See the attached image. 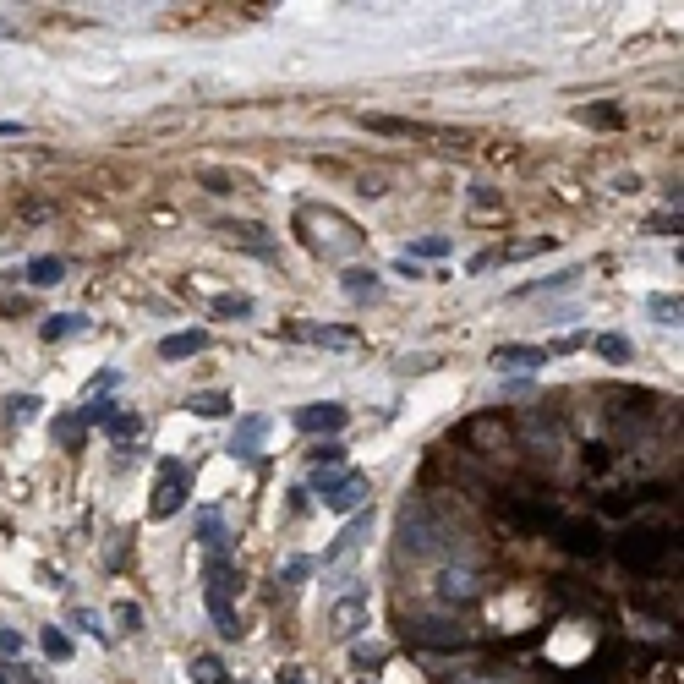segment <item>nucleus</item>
Returning <instances> with one entry per match:
<instances>
[{
  "mask_svg": "<svg viewBox=\"0 0 684 684\" xmlns=\"http://www.w3.org/2000/svg\"><path fill=\"white\" fill-rule=\"evenodd\" d=\"M455 548V531L433 515V504H405L400 509V553L405 559H444Z\"/></svg>",
  "mask_w": 684,
  "mask_h": 684,
  "instance_id": "nucleus-1",
  "label": "nucleus"
},
{
  "mask_svg": "<svg viewBox=\"0 0 684 684\" xmlns=\"http://www.w3.org/2000/svg\"><path fill=\"white\" fill-rule=\"evenodd\" d=\"M187 493H192V466H187V460H159V488H154V504H148V515H154V520L181 515Z\"/></svg>",
  "mask_w": 684,
  "mask_h": 684,
  "instance_id": "nucleus-2",
  "label": "nucleus"
},
{
  "mask_svg": "<svg viewBox=\"0 0 684 684\" xmlns=\"http://www.w3.org/2000/svg\"><path fill=\"white\" fill-rule=\"evenodd\" d=\"M405 635H411L416 646H466L471 641V624L466 619H449V613H416V619L405 624Z\"/></svg>",
  "mask_w": 684,
  "mask_h": 684,
  "instance_id": "nucleus-3",
  "label": "nucleus"
},
{
  "mask_svg": "<svg viewBox=\"0 0 684 684\" xmlns=\"http://www.w3.org/2000/svg\"><path fill=\"white\" fill-rule=\"evenodd\" d=\"M466 444L477 449V455L498 460V455L515 449V427H509L504 416H471V422H466Z\"/></svg>",
  "mask_w": 684,
  "mask_h": 684,
  "instance_id": "nucleus-4",
  "label": "nucleus"
},
{
  "mask_svg": "<svg viewBox=\"0 0 684 684\" xmlns=\"http://www.w3.org/2000/svg\"><path fill=\"white\" fill-rule=\"evenodd\" d=\"M329 630L340 635V641H356V635L367 630V591H356V597H340L329 608Z\"/></svg>",
  "mask_w": 684,
  "mask_h": 684,
  "instance_id": "nucleus-5",
  "label": "nucleus"
},
{
  "mask_svg": "<svg viewBox=\"0 0 684 684\" xmlns=\"http://www.w3.org/2000/svg\"><path fill=\"white\" fill-rule=\"evenodd\" d=\"M619 553H624V564H635V570H652V564L668 553V537L663 531H630V537L619 542Z\"/></svg>",
  "mask_w": 684,
  "mask_h": 684,
  "instance_id": "nucleus-6",
  "label": "nucleus"
},
{
  "mask_svg": "<svg viewBox=\"0 0 684 684\" xmlns=\"http://www.w3.org/2000/svg\"><path fill=\"white\" fill-rule=\"evenodd\" d=\"M438 597H444V602H477L482 597V575L466 570V564H449V570L438 575Z\"/></svg>",
  "mask_w": 684,
  "mask_h": 684,
  "instance_id": "nucleus-7",
  "label": "nucleus"
},
{
  "mask_svg": "<svg viewBox=\"0 0 684 684\" xmlns=\"http://www.w3.org/2000/svg\"><path fill=\"white\" fill-rule=\"evenodd\" d=\"M345 405H334V400H323V405H307V411H296V427L301 433H323V438H334L345 427Z\"/></svg>",
  "mask_w": 684,
  "mask_h": 684,
  "instance_id": "nucleus-8",
  "label": "nucleus"
},
{
  "mask_svg": "<svg viewBox=\"0 0 684 684\" xmlns=\"http://www.w3.org/2000/svg\"><path fill=\"white\" fill-rule=\"evenodd\" d=\"M493 367H504V373H537V367H548V345H498Z\"/></svg>",
  "mask_w": 684,
  "mask_h": 684,
  "instance_id": "nucleus-9",
  "label": "nucleus"
},
{
  "mask_svg": "<svg viewBox=\"0 0 684 684\" xmlns=\"http://www.w3.org/2000/svg\"><path fill=\"white\" fill-rule=\"evenodd\" d=\"M553 531H559V542H564L570 553H586V559H597V553H602V531H597V520H559Z\"/></svg>",
  "mask_w": 684,
  "mask_h": 684,
  "instance_id": "nucleus-10",
  "label": "nucleus"
},
{
  "mask_svg": "<svg viewBox=\"0 0 684 684\" xmlns=\"http://www.w3.org/2000/svg\"><path fill=\"white\" fill-rule=\"evenodd\" d=\"M263 433H269V416H241L236 433H230V460H258Z\"/></svg>",
  "mask_w": 684,
  "mask_h": 684,
  "instance_id": "nucleus-11",
  "label": "nucleus"
},
{
  "mask_svg": "<svg viewBox=\"0 0 684 684\" xmlns=\"http://www.w3.org/2000/svg\"><path fill=\"white\" fill-rule=\"evenodd\" d=\"M367 531H373V509H356L351 515V526L340 531V542H334L329 553H323V564H334V559H345V553H356L367 542Z\"/></svg>",
  "mask_w": 684,
  "mask_h": 684,
  "instance_id": "nucleus-12",
  "label": "nucleus"
},
{
  "mask_svg": "<svg viewBox=\"0 0 684 684\" xmlns=\"http://www.w3.org/2000/svg\"><path fill=\"white\" fill-rule=\"evenodd\" d=\"M203 575H208V597H225L230 602V591H241V570L225 559V553H208V570Z\"/></svg>",
  "mask_w": 684,
  "mask_h": 684,
  "instance_id": "nucleus-13",
  "label": "nucleus"
},
{
  "mask_svg": "<svg viewBox=\"0 0 684 684\" xmlns=\"http://www.w3.org/2000/svg\"><path fill=\"white\" fill-rule=\"evenodd\" d=\"M208 351V329H181L170 340H159V362H181V356H203Z\"/></svg>",
  "mask_w": 684,
  "mask_h": 684,
  "instance_id": "nucleus-14",
  "label": "nucleus"
},
{
  "mask_svg": "<svg viewBox=\"0 0 684 684\" xmlns=\"http://www.w3.org/2000/svg\"><path fill=\"white\" fill-rule=\"evenodd\" d=\"M197 542H203L208 553L230 548V531H225V515H219V509H197Z\"/></svg>",
  "mask_w": 684,
  "mask_h": 684,
  "instance_id": "nucleus-15",
  "label": "nucleus"
},
{
  "mask_svg": "<svg viewBox=\"0 0 684 684\" xmlns=\"http://www.w3.org/2000/svg\"><path fill=\"white\" fill-rule=\"evenodd\" d=\"M340 285H345V296H356V301H378V296H384V280H378L373 269H345Z\"/></svg>",
  "mask_w": 684,
  "mask_h": 684,
  "instance_id": "nucleus-16",
  "label": "nucleus"
},
{
  "mask_svg": "<svg viewBox=\"0 0 684 684\" xmlns=\"http://www.w3.org/2000/svg\"><path fill=\"white\" fill-rule=\"evenodd\" d=\"M187 411L203 416V422H214V416H230V411H236V400H230V394H219V389H203V394H192V400H187Z\"/></svg>",
  "mask_w": 684,
  "mask_h": 684,
  "instance_id": "nucleus-17",
  "label": "nucleus"
},
{
  "mask_svg": "<svg viewBox=\"0 0 684 684\" xmlns=\"http://www.w3.org/2000/svg\"><path fill=\"white\" fill-rule=\"evenodd\" d=\"M362 504H367V477H362V471H351V477H345V488L334 493L323 509H340V515H351V509H362Z\"/></svg>",
  "mask_w": 684,
  "mask_h": 684,
  "instance_id": "nucleus-18",
  "label": "nucleus"
},
{
  "mask_svg": "<svg viewBox=\"0 0 684 684\" xmlns=\"http://www.w3.org/2000/svg\"><path fill=\"white\" fill-rule=\"evenodd\" d=\"M301 340H312V345H356V329H340V323H307V329H296Z\"/></svg>",
  "mask_w": 684,
  "mask_h": 684,
  "instance_id": "nucleus-19",
  "label": "nucleus"
},
{
  "mask_svg": "<svg viewBox=\"0 0 684 684\" xmlns=\"http://www.w3.org/2000/svg\"><path fill=\"white\" fill-rule=\"evenodd\" d=\"M44 340H77V334H88V318H83V312H61V318H50V323H44Z\"/></svg>",
  "mask_w": 684,
  "mask_h": 684,
  "instance_id": "nucleus-20",
  "label": "nucleus"
},
{
  "mask_svg": "<svg viewBox=\"0 0 684 684\" xmlns=\"http://www.w3.org/2000/svg\"><path fill=\"white\" fill-rule=\"evenodd\" d=\"M208 613H214V630L225 635V641H236V635H241V619H236V608H230L225 597H208Z\"/></svg>",
  "mask_w": 684,
  "mask_h": 684,
  "instance_id": "nucleus-21",
  "label": "nucleus"
},
{
  "mask_svg": "<svg viewBox=\"0 0 684 684\" xmlns=\"http://www.w3.org/2000/svg\"><path fill=\"white\" fill-rule=\"evenodd\" d=\"M66 280V263L61 258H33L28 263V285H61Z\"/></svg>",
  "mask_w": 684,
  "mask_h": 684,
  "instance_id": "nucleus-22",
  "label": "nucleus"
},
{
  "mask_svg": "<svg viewBox=\"0 0 684 684\" xmlns=\"http://www.w3.org/2000/svg\"><path fill=\"white\" fill-rule=\"evenodd\" d=\"M597 356H602V362H613V367H624V362H630V340H624V334H597Z\"/></svg>",
  "mask_w": 684,
  "mask_h": 684,
  "instance_id": "nucleus-23",
  "label": "nucleus"
},
{
  "mask_svg": "<svg viewBox=\"0 0 684 684\" xmlns=\"http://www.w3.org/2000/svg\"><path fill=\"white\" fill-rule=\"evenodd\" d=\"M345 477H351V471H340V466H329V471H312V493H318L323 504H329V498L345 488Z\"/></svg>",
  "mask_w": 684,
  "mask_h": 684,
  "instance_id": "nucleus-24",
  "label": "nucleus"
},
{
  "mask_svg": "<svg viewBox=\"0 0 684 684\" xmlns=\"http://www.w3.org/2000/svg\"><path fill=\"white\" fill-rule=\"evenodd\" d=\"M192 679H197V684H236V679L225 674V663H219V657H197V663H192Z\"/></svg>",
  "mask_w": 684,
  "mask_h": 684,
  "instance_id": "nucleus-25",
  "label": "nucleus"
},
{
  "mask_svg": "<svg viewBox=\"0 0 684 684\" xmlns=\"http://www.w3.org/2000/svg\"><path fill=\"white\" fill-rule=\"evenodd\" d=\"M39 405H44L39 394H11V400H6V416L22 427V422H33V416H39Z\"/></svg>",
  "mask_w": 684,
  "mask_h": 684,
  "instance_id": "nucleus-26",
  "label": "nucleus"
},
{
  "mask_svg": "<svg viewBox=\"0 0 684 684\" xmlns=\"http://www.w3.org/2000/svg\"><path fill=\"white\" fill-rule=\"evenodd\" d=\"M39 646H44V657H50V663H66V657H72V635H66V630H44Z\"/></svg>",
  "mask_w": 684,
  "mask_h": 684,
  "instance_id": "nucleus-27",
  "label": "nucleus"
},
{
  "mask_svg": "<svg viewBox=\"0 0 684 684\" xmlns=\"http://www.w3.org/2000/svg\"><path fill=\"white\" fill-rule=\"evenodd\" d=\"M225 236L241 241V247H252V252H269V236H263V225H225Z\"/></svg>",
  "mask_w": 684,
  "mask_h": 684,
  "instance_id": "nucleus-28",
  "label": "nucleus"
},
{
  "mask_svg": "<svg viewBox=\"0 0 684 684\" xmlns=\"http://www.w3.org/2000/svg\"><path fill=\"white\" fill-rule=\"evenodd\" d=\"M214 312H219V318H247V312H252V296L225 291V296H214Z\"/></svg>",
  "mask_w": 684,
  "mask_h": 684,
  "instance_id": "nucleus-29",
  "label": "nucleus"
},
{
  "mask_svg": "<svg viewBox=\"0 0 684 684\" xmlns=\"http://www.w3.org/2000/svg\"><path fill=\"white\" fill-rule=\"evenodd\" d=\"M137 427H143V416H137V411H115L110 422H104V433H110V438H132Z\"/></svg>",
  "mask_w": 684,
  "mask_h": 684,
  "instance_id": "nucleus-30",
  "label": "nucleus"
},
{
  "mask_svg": "<svg viewBox=\"0 0 684 684\" xmlns=\"http://www.w3.org/2000/svg\"><path fill=\"white\" fill-rule=\"evenodd\" d=\"M55 444L77 449L83 444V422H77V416H55Z\"/></svg>",
  "mask_w": 684,
  "mask_h": 684,
  "instance_id": "nucleus-31",
  "label": "nucleus"
},
{
  "mask_svg": "<svg viewBox=\"0 0 684 684\" xmlns=\"http://www.w3.org/2000/svg\"><path fill=\"white\" fill-rule=\"evenodd\" d=\"M449 252V236H422V241H411V258H444Z\"/></svg>",
  "mask_w": 684,
  "mask_h": 684,
  "instance_id": "nucleus-32",
  "label": "nucleus"
},
{
  "mask_svg": "<svg viewBox=\"0 0 684 684\" xmlns=\"http://www.w3.org/2000/svg\"><path fill=\"white\" fill-rule=\"evenodd\" d=\"M115 384H121V373H115V367H104V373L88 378V394H94V400H104V394H110Z\"/></svg>",
  "mask_w": 684,
  "mask_h": 684,
  "instance_id": "nucleus-33",
  "label": "nucleus"
},
{
  "mask_svg": "<svg viewBox=\"0 0 684 684\" xmlns=\"http://www.w3.org/2000/svg\"><path fill=\"white\" fill-rule=\"evenodd\" d=\"M340 455H345V449L329 438V444H318V449H312V466H318V471H323V466H340Z\"/></svg>",
  "mask_w": 684,
  "mask_h": 684,
  "instance_id": "nucleus-34",
  "label": "nucleus"
},
{
  "mask_svg": "<svg viewBox=\"0 0 684 684\" xmlns=\"http://www.w3.org/2000/svg\"><path fill=\"white\" fill-rule=\"evenodd\" d=\"M389 663V646H356V668H378Z\"/></svg>",
  "mask_w": 684,
  "mask_h": 684,
  "instance_id": "nucleus-35",
  "label": "nucleus"
},
{
  "mask_svg": "<svg viewBox=\"0 0 684 684\" xmlns=\"http://www.w3.org/2000/svg\"><path fill=\"white\" fill-rule=\"evenodd\" d=\"M646 307H652L663 323H674V318H679V296H652V301H646Z\"/></svg>",
  "mask_w": 684,
  "mask_h": 684,
  "instance_id": "nucleus-36",
  "label": "nucleus"
},
{
  "mask_svg": "<svg viewBox=\"0 0 684 684\" xmlns=\"http://www.w3.org/2000/svg\"><path fill=\"white\" fill-rule=\"evenodd\" d=\"M115 619H121V630H143V613H137V602H121V608H115Z\"/></svg>",
  "mask_w": 684,
  "mask_h": 684,
  "instance_id": "nucleus-37",
  "label": "nucleus"
},
{
  "mask_svg": "<svg viewBox=\"0 0 684 684\" xmlns=\"http://www.w3.org/2000/svg\"><path fill=\"white\" fill-rule=\"evenodd\" d=\"M307 575H312V559H291V564H285V581H291V586H301Z\"/></svg>",
  "mask_w": 684,
  "mask_h": 684,
  "instance_id": "nucleus-38",
  "label": "nucleus"
},
{
  "mask_svg": "<svg viewBox=\"0 0 684 684\" xmlns=\"http://www.w3.org/2000/svg\"><path fill=\"white\" fill-rule=\"evenodd\" d=\"M367 126H373V132H411L405 121H389V115H367Z\"/></svg>",
  "mask_w": 684,
  "mask_h": 684,
  "instance_id": "nucleus-39",
  "label": "nucleus"
},
{
  "mask_svg": "<svg viewBox=\"0 0 684 684\" xmlns=\"http://www.w3.org/2000/svg\"><path fill=\"white\" fill-rule=\"evenodd\" d=\"M72 624H77V630H88V635H104V624L94 619V613H83V608L72 613Z\"/></svg>",
  "mask_w": 684,
  "mask_h": 684,
  "instance_id": "nucleus-40",
  "label": "nucleus"
},
{
  "mask_svg": "<svg viewBox=\"0 0 684 684\" xmlns=\"http://www.w3.org/2000/svg\"><path fill=\"white\" fill-rule=\"evenodd\" d=\"M0 652L17 657V652H22V630H0Z\"/></svg>",
  "mask_w": 684,
  "mask_h": 684,
  "instance_id": "nucleus-41",
  "label": "nucleus"
},
{
  "mask_svg": "<svg viewBox=\"0 0 684 684\" xmlns=\"http://www.w3.org/2000/svg\"><path fill=\"white\" fill-rule=\"evenodd\" d=\"M581 345H586V334H564V340L553 345V351H581ZM553 351H548V356H553Z\"/></svg>",
  "mask_w": 684,
  "mask_h": 684,
  "instance_id": "nucleus-42",
  "label": "nucleus"
},
{
  "mask_svg": "<svg viewBox=\"0 0 684 684\" xmlns=\"http://www.w3.org/2000/svg\"><path fill=\"white\" fill-rule=\"evenodd\" d=\"M586 466H591V471H602V466H608V449H602V444H591V455H586Z\"/></svg>",
  "mask_w": 684,
  "mask_h": 684,
  "instance_id": "nucleus-43",
  "label": "nucleus"
},
{
  "mask_svg": "<svg viewBox=\"0 0 684 684\" xmlns=\"http://www.w3.org/2000/svg\"><path fill=\"white\" fill-rule=\"evenodd\" d=\"M11 33H17V17H6V11H0V39H11Z\"/></svg>",
  "mask_w": 684,
  "mask_h": 684,
  "instance_id": "nucleus-44",
  "label": "nucleus"
},
{
  "mask_svg": "<svg viewBox=\"0 0 684 684\" xmlns=\"http://www.w3.org/2000/svg\"><path fill=\"white\" fill-rule=\"evenodd\" d=\"M280 684H307V679H301V668H285V674H280Z\"/></svg>",
  "mask_w": 684,
  "mask_h": 684,
  "instance_id": "nucleus-45",
  "label": "nucleus"
},
{
  "mask_svg": "<svg viewBox=\"0 0 684 684\" xmlns=\"http://www.w3.org/2000/svg\"><path fill=\"white\" fill-rule=\"evenodd\" d=\"M22 132V121H0V137H17Z\"/></svg>",
  "mask_w": 684,
  "mask_h": 684,
  "instance_id": "nucleus-46",
  "label": "nucleus"
},
{
  "mask_svg": "<svg viewBox=\"0 0 684 684\" xmlns=\"http://www.w3.org/2000/svg\"><path fill=\"white\" fill-rule=\"evenodd\" d=\"M455 684H477V679H455Z\"/></svg>",
  "mask_w": 684,
  "mask_h": 684,
  "instance_id": "nucleus-47",
  "label": "nucleus"
},
{
  "mask_svg": "<svg viewBox=\"0 0 684 684\" xmlns=\"http://www.w3.org/2000/svg\"><path fill=\"white\" fill-rule=\"evenodd\" d=\"M0 684H6V679H0Z\"/></svg>",
  "mask_w": 684,
  "mask_h": 684,
  "instance_id": "nucleus-48",
  "label": "nucleus"
}]
</instances>
